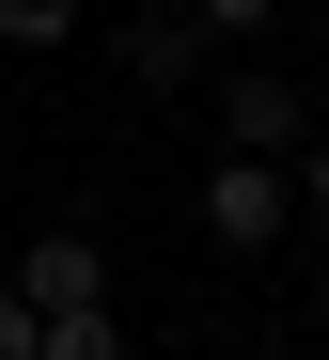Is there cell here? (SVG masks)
<instances>
[{"label": "cell", "instance_id": "30bf717a", "mask_svg": "<svg viewBox=\"0 0 329 360\" xmlns=\"http://www.w3.org/2000/svg\"><path fill=\"white\" fill-rule=\"evenodd\" d=\"M314 329H329V282H314Z\"/></svg>", "mask_w": 329, "mask_h": 360}, {"label": "cell", "instance_id": "6da1fadb", "mask_svg": "<svg viewBox=\"0 0 329 360\" xmlns=\"http://www.w3.org/2000/svg\"><path fill=\"white\" fill-rule=\"evenodd\" d=\"M298 219V172L283 157H204V251H267Z\"/></svg>", "mask_w": 329, "mask_h": 360}, {"label": "cell", "instance_id": "277c9868", "mask_svg": "<svg viewBox=\"0 0 329 360\" xmlns=\"http://www.w3.org/2000/svg\"><path fill=\"white\" fill-rule=\"evenodd\" d=\"M32 360H125L110 314H32Z\"/></svg>", "mask_w": 329, "mask_h": 360}, {"label": "cell", "instance_id": "9c48e42d", "mask_svg": "<svg viewBox=\"0 0 329 360\" xmlns=\"http://www.w3.org/2000/svg\"><path fill=\"white\" fill-rule=\"evenodd\" d=\"M0 360H32V297H0Z\"/></svg>", "mask_w": 329, "mask_h": 360}, {"label": "cell", "instance_id": "ba28073f", "mask_svg": "<svg viewBox=\"0 0 329 360\" xmlns=\"http://www.w3.org/2000/svg\"><path fill=\"white\" fill-rule=\"evenodd\" d=\"M298 204H314V235H329V126L298 141Z\"/></svg>", "mask_w": 329, "mask_h": 360}, {"label": "cell", "instance_id": "52a82bcc", "mask_svg": "<svg viewBox=\"0 0 329 360\" xmlns=\"http://www.w3.org/2000/svg\"><path fill=\"white\" fill-rule=\"evenodd\" d=\"M267 16H283V0H188V32H220V47H251Z\"/></svg>", "mask_w": 329, "mask_h": 360}, {"label": "cell", "instance_id": "8992f818", "mask_svg": "<svg viewBox=\"0 0 329 360\" xmlns=\"http://www.w3.org/2000/svg\"><path fill=\"white\" fill-rule=\"evenodd\" d=\"M188 47H204L188 16H142V32H125V63H142V79H188Z\"/></svg>", "mask_w": 329, "mask_h": 360}, {"label": "cell", "instance_id": "7a4b0ae2", "mask_svg": "<svg viewBox=\"0 0 329 360\" xmlns=\"http://www.w3.org/2000/svg\"><path fill=\"white\" fill-rule=\"evenodd\" d=\"M204 110H220V157H298V141H314V94H298L283 63H235Z\"/></svg>", "mask_w": 329, "mask_h": 360}, {"label": "cell", "instance_id": "3957f363", "mask_svg": "<svg viewBox=\"0 0 329 360\" xmlns=\"http://www.w3.org/2000/svg\"><path fill=\"white\" fill-rule=\"evenodd\" d=\"M0 297H32V314H110V251H94V235H32Z\"/></svg>", "mask_w": 329, "mask_h": 360}, {"label": "cell", "instance_id": "5b68a950", "mask_svg": "<svg viewBox=\"0 0 329 360\" xmlns=\"http://www.w3.org/2000/svg\"><path fill=\"white\" fill-rule=\"evenodd\" d=\"M0 47H79V0H0Z\"/></svg>", "mask_w": 329, "mask_h": 360}]
</instances>
